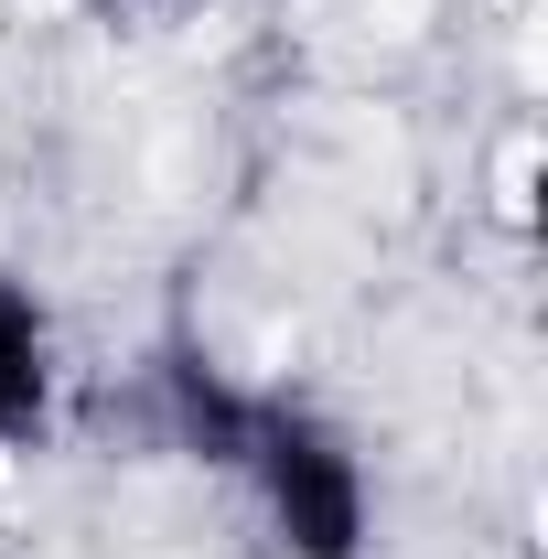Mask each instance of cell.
<instances>
[{"label":"cell","instance_id":"obj_2","mask_svg":"<svg viewBox=\"0 0 548 559\" xmlns=\"http://www.w3.org/2000/svg\"><path fill=\"white\" fill-rule=\"evenodd\" d=\"M65 419V334L55 301L22 270H0V452H44Z\"/></svg>","mask_w":548,"mask_h":559},{"label":"cell","instance_id":"obj_3","mask_svg":"<svg viewBox=\"0 0 548 559\" xmlns=\"http://www.w3.org/2000/svg\"><path fill=\"white\" fill-rule=\"evenodd\" d=\"M97 11H119V22H194L215 0H97Z\"/></svg>","mask_w":548,"mask_h":559},{"label":"cell","instance_id":"obj_1","mask_svg":"<svg viewBox=\"0 0 548 559\" xmlns=\"http://www.w3.org/2000/svg\"><path fill=\"white\" fill-rule=\"evenodd\" d=\"M151 430L248 495L259 538L279 559H366L377 549V485L366 452L290 388H237L215 355L162 345L151 355Z\"/></svg>","mask_w":548,"mask_h":559}]
</instances>
